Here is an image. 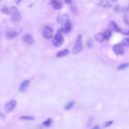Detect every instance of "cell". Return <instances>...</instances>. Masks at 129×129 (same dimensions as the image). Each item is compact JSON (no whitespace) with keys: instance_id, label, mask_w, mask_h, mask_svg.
Here are the masks:
<instances>
[{"instance_id":"30bf717a","label":"cell","mask_w":129,"mask_h":129,"mask_svg":"<svg viewBox=\"0 0 129 129\" xmlns=\"http://www.w3.org/2000/svg\"><path fill=\"white\" fill-rule=\"evenodd\" d=\"M98 5L102 6V7H104V8H109L112 6V4H111L109 1H107V0H101L99 2V4H98Z\"/></svg>"},{"instance_id":"ac0fdd59","label":"cell","mask_w":129,"mask_h":129,"mask_svg":"<svg viewBox=\"0 0 129 129\" xmlns=\"http://www.w3.org/2000/svg\"><path fill=\"white\" fill-rule=\"evenodd\" d=\"M103 34H104V36H105V39H109L110 37L112 36V31L109 30V29L105 30V32L103 33Z\"/></svg>"},{"instance_id":"ba28073f","label":"cell","mask_w":129,"mask_h":129,"mask_svg":"<svg viewBox=\"0 0 129 129\" xmlns=\"http://www.w3.org/2000/svg\"><path fill=\"white\" fill-rule=\"evenodd\" d=\"M51 5L56 10H60L61 8H62V4L59 1H58V0H51Z\"/></svg>"},{"instance_id":"e0dca14e","label":"cell","mask_w":129,"mask_h":129,"mask_svg":"<svg viewBox=\"0 0 129 129\" xmlns=\"http://www.w3.org/2000/svg\"><path fill=\"white\" fill-rule=\"evenodd\" d=\"M1 12H2L3 13H5V14H11L10 8H8V7H2L1 8Z\"/></svg>"},{"instance_id":"5b68a950","label":"cell","mask_w":129,"mask_h":129,"mask_svg":"<svg viewBox=\"0 0 129 129\" xmlns=\"http://www.w3.org/2000/svg\"><path fill=\"white\" fill-rule=\"evenodd\" d=\"M64 42V37L62 34H57L55 36H54V41H53V43H54V46L56 47H59L61 44L63 43Z\"/></svg>"},{"instance_id":"cb8c5ba5","label":"cell","mask_w":129,"mask_h":129,"mask_svg":"<svg viewBox=\"0 0 129 129\" xmlns=\"http://www.w3.org/2000/svg\"><path fill=\"white\" fill-rule=\"evenodd\" d=\"M65 2H66V4H71V3H72V0H65Z\"/></svg>"},{"instance_id":"52a82bcc","label":"cell","mask_w":129,"mask_h":129,"mask_svg":"<svg viewBox=\"0 0 129 129\" xmlns=\"http://www.w3.org/2000/svg\"><path fill=\"white\" fill-rule=\"evenodd\" d=\"M113 51L117 55H123L125 52L124 48H123V45L122 44H116L113 46Z\"/></svg>"},{"instance_id":"3957f363","label":"cell","mask_w":129,"mask_h":129,"mask_svg":"<svg viewBox=\"0 0 129 129\" xmlns=\"http://www.w3.org/2000/svg\"><path fill=\"white\" fill-rule=\"evenodd\" d=\"M43 35L45 39H51L53 36V31L50 27H45L43 30Z\"/></svg>"},{"instance_id":"5bb4252c","label":"cell","mask_w":129,"mask_h":129,"mask_svg":"<svg viewBox=\"0 0 129 129\" xmlns=\"http://www.w3.org/2000/svg\"><path fill=\"white\" fill-rule=\"evenodd\" d=\"M71 29H72V25H71V22H68V23H66V25H64L63 28H62V30H63L64 32H66V33L70 32Z\"/></svg>"},{"instance_id":"6da1fadb","label":"cell","mask_w":129,"mask_h":129,"mask_svg":"<svg viewBox=\"0 0 129 129\" xmlns=\"http://www.w3.org/2000/svg\"><path fill=\"white\" fill-rule=\"evenodd\" d=\"M82 49H83V46H82V36H81V34H79L78 37H77V39H76L75 44H74V47H73V52L74 54L79 53V52H80V51H82Z\"/></svg>"},{"instance_id":"4fadbf2b","label":"cell","mask_w":129,"mask_h":129,"mask_svg":"<svg viewBox=\"0 0 129 129\" xmlns=\"http://www.w3.org/2000/svg\"><path fill=\"white\" fill-rule=\"evenodd\" d=\"M95 40L98 42V43H103V42L105 40L104 34H103V33H98V34H95Z\"/></svg>"},{"instance_id":"277c9868","label":"cell","mask_w":129,"mask_h":129,"mask_svg":"<svg viewBox=\"0 0 129 129\" xmlns=\"http://www.w3.org/2000/svg\"><path fill=\"white\" fill-rule=\"evenodd\" d=\"M16 104H17V102H16V100H11L10 102H8L6 104H5V112L6 113H9L12 111V110L14 109L16 107Z\"/></svg>"},{"instance_id":"9c48e42d","label":"cell","mask_w":129,"mask_h":129,"mask_svg":"<svg viewBox=\"0 0 129 129\" xmlns=\"http://www.w3.org/2000/svg\"><path fill=\"white\" fill-rule=\"evenodd\" d=\"M109 27L111 28L112 30H113V31H116V32H120V29H119V27H118V25L116 24V22L115 21H111L109 24Z\"/></svg>"},{"instance_id":"2e32d148","label":"cell","mask_w":129,"mask_h":129,"mask_svg":"<svg viewBox=\"0 0 129 129\" xmlns=\"http://www.w3.org/2000/svg\"><path fill=\"white\" fill-rule=\"evenodd\" d=\"M20 119L25 120V121H32L34 119V118L32 117V116H21V117H20Z\"/></svg>"},{"instance_id":"44dd1931","label":"cell","mask_w":129,"mask_h":129,"mask_svg":"<svg viewBox=\"0 0 129 129\" xmlns=\"http://www.w3.org/2000/svg\"><path fill=\"white\" fill-rule=\"evenodd\" d=\"M121 43H122L123 46L129 47V38H125V39H123V41H122Z\"/></svg>"},{"instance_id":"9a60e30c","label":"cell","mask_w":129,"mask_h":129,"mask_svg":"<svg viewBox=\"0 0 129 129\" xmlns=\"http://www.w3.org/2000/svg\"><path fill=\"white\" fill-rule=\"evenodd\" d=\"M6 36H7V38H9V39L15 38V37L17 36V32H15V31H9V32H7Z\"/></svg>"},{"instance_id":"7a4b0ae2","label":"cell","mask_w":129,"mask_h":129,"mask_svg":"<svg viewBox=\"0 0 129 129\" xmlns=\"http://www.w3.org/2000/svg\"><path fill=\"white\" fill-rule=\"evenodd\" d=\"M58 22H59V24L62 25V26H64V25H66V23L70 22V18H69L68 14L65 13V14L59 15V18H58Z\"/></svg>"},{"instance_id":"7c38bea8","label":"cell","mask_w":129,"mask_h":129,"mask_svg":"<svg viewBox=\"0 0 129 129\" xmlns=\"http://www.w3.org/2000/svg\"><path fill=\"white\" fill-rule=\"evenodd\" d=\"M69 54V51L68 50H64V51H59L58 53H57V58H59V59H60V58H64V57L67 56Z\"/></svg>"},{"instance_id":"8992f818","label":"cell","mask_w":129,"mask_h":129,"mask_svg":"<svg viewBox=\"0 0 129 129\" xmlns=\"http://www.w3.org/2000/svg\"><path fill=\"white\" fill-rule=\"evenodd\" d=\"M22 39H23V41H24L26 43L29 44V45H32V44L34 43V37L32 36L31 34H23Z\"/></svg>"},{"instance_id":"d6986e66","label":"cell","mask_w":129,"mask_h":129,"mask_svg":"<svg viewBox=\"0 0 129 129\" xmlns=\"http://www.w3.org/2000/svg\"><path fill=\"white\" fill-rule=\"evenodd\" d=\"M129 66V64L128 63H126V64H122V65H120V66H118V70H124V69H126L127 67H128Z\"/></svg>"},{"instance_id":"484cf974","label":"cell","mask_w":129,"mask_h":129,"mask_svg":"<svg viewBox=\"0 0 129 129\" xmlns=\"http://www.w3.org/2000/svg\"><path fill=\"white\" fill-rule=\"evenodd\" d=\"M20 1H22V0H16V3H17V4H19Z\"/></svg>"},{"instance_id":"8fae6325","label":"cell","mask_w":129,"mask_h":129,"mask_svg":"<svg viewBox=\"0 0 129 129\" xmlns=\"http://www.w3.org/2000/svg\"><path fill=\"white\" fill-rule=\"evenodd\" d=\"M28 85H29V80H24L23 82L20 84V91H22V92H24V91H26V89L27 88V87H28Z\"/></svg>"},{"instance_id":"7402d4cb","label":"cell","mask_w":129,"mask_h":129,"mask_svg":"<svg viewBox=\"0 0 129 129\" xmlns=\"http://www.w3.org/2000/svg\"><path fill=\"white\" fill-rule=\"evenodd\" d=\"M73 105H74V102H70V103H68L66 105V107H65V109L66 110H70V109H72V108L73 107Z\"/></svg>"},{"instance_id":"4316f807","label":"cell","mask_w":129,"mask_h":129,"mask_svg":"<svg viewBox=\"0 0 129 129\" xmlns=\"http://www.w3.org/2000/svg\"><path fill=\"white\" fill-rule=\"evenodd\" d=\"M112 2H116V1H118V0H112Z\"/></svg>"},{"instance_id":"d4e9b609","label":"cell","mask_w":129,"mask_h":129,"mask_svg":"<svg viewBox=\"0 0 129 129\" xmlns=\"http://www.w3.org/2000/svg\"><path fill=\"white\" fill-rule=\"evenodd\" d=\"M92 129H99V126H98V125H96V126H95V127H93Z\"/></svg>"},{"instance_id":"ffe728a7","label":"cell","mask_w":129,"mask_h":129,"mask_svg":"<svg viewBox=\"0 0 129 129\" xmlns=\"http://www.w3.org/2000/svg\"><path fill=\"white\" fill-rule=\"evenodd\" d=\"M51 123H52V119H47L46 121H44L43 123V125L45 127H50V126H51Z\"/></svg>"},{"instance_id":"603a6c76","label":"cell","mask_w":129,"mask_h":129,"mask_svg":"<svg viewBox=\"0 0 129 129\" xmlns=\"http://www.w3.org/2000/svg\"><path fill=\"white\" fill-rule=\"evenodd\" d=\"M113 123V121H107V122H105L104 124H103V127H110L111 125Z\"/></svg>"}]
</instances>
